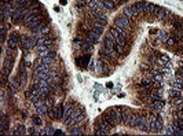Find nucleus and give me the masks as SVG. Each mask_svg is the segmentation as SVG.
Masks as SVG:
<instances>
[{"label":"nucleus","mask_w":183,"mask_h":136,"mask_svg":"<svg viewBox=\"0 0 183 136\" xmlns=\"http://www.w3.org/2000/svg\"><path fill=\"white\" fill-rule=\"evenodd\" d=\"M63 111H65V106L61 103V104H58L56 107H54V109L51 107V110H50L47 114L51 117L52 120H61V118L63 117Z\"/></svg>","instance_id":"1"},{"label":"nucleus","mask_w":183,"mask_h":136,"mask_svg":"<svg viewBox=\"0 0 183 136\" xmlns=\"http://www.w3.org/2000/svg\"><path fill=\"white\" fill-rule=\"evenodd\" d=\"M114 26H118V28H123V29L127 30L130 28V18L125 17L124 14H121L120 17H117L114 20Z\"/></svg>","instance_id":"2"},{"label":"nucleus","mask_w":183,"mask_h":136,"mask_svg":"<svg viewBox=\"0 0 183 136\" xmlns=\"http://www.w3.org/2000/svg\"><path fill=\"white\" fill-rule=\"evenodd\" d=\"M13 63H14V58H13V56H7V59L4 61V63H3V70H2V74H6V76L10 74L11 68H13Z\"/></svg>","instance_id":"3"},{"label":"nucleus","mask_w":183,"mask_h":136,"mask_svg":"<svg viewBox=\"0 0 183 136\" xmlns=\"http://www.w3.org/2000/svg\"><path fill=\"white\" fill-rule=\"evenodd\" d=\"M23 18V8H20V7H17L13 13V17H11V21L14 23H18L20 21H22Z\"/></svg>","instance_id":"4"},{"label":"nucleus","mask_w":183,"mask_h":136,"mask_svg":"<svg viewBox=\"0 0 183 136\" xmlns=\"http://www.w3.org/2000/svg\"><path fill=\"white\" fill-rule=\"evenodd\" d=\"M165 106V102L163 101V99H158V101H153L151 102V107H153L154 110H163V107Z\"/></svg>","instance_id":"5"},{"label":"nucleus","mask_w":183,"mask_h":136,"mask_svg":"<svg viewBox=\"0 0 183 136\" xmlns=\"http://www.w3.org/2000/svg\"><path fill=\"white\" fill-rule=\"evenodd\" d=\"M2 133L6 135L7 131H8V120L6 118V116H2V128H0Z\"/></svg>","instance_id":"6"},{"label":"nucleus","mask_w":183,"mask_h":136,"mask_svg":"<svg viewBox=\"0 0 183 136\" xmlns=\"http://www.w3.org/2000/svg\"><path fill=\"white\" fill-rule=\"evenodd\" d=\"M102 4H103V7L106 8V11H108V10H114V8H116V3L113 2V0H102Z\"/></svg>","instance_id":"7"},{"label":"nucleus","mask_w":183,"mask_h":136,"mask_svg":"<svg viewBox=\"0 0 183 136\" xmlns=\"http://www.w3.org/2000/svg\"><path fill=\"white\" fill-rule=\"evenodd\" d=\"M94 25H99L105 28L108 25V18H96V20H94Z\"/></svg>","instance_id":"8"},{"label":"nucleus","mask_w":183,"mask_h":136,"mask_svg":"<svg viewBox=\"0 0 183 136\" xmlns=\"http://www.w3.org/2000/svg\"><path fill=\"white\" fill-rule=\"evenodd\" d=\"M90 59H91V56H90V55H85V56H83V58L77 59V63H83V66L85 68V66H88Z\"/></svg>","instance_id":"9"},{"label":"nucleus","mask_w":183,"mask_h":136,"mask_svg":"<svg viewBox=\"0 0 183 136\" xmlns=\"http://www.w3.org/2000/svg\"><path fill=\"white\" fill-rule=\"evenodd\" d=\"M26 133V128L21 124V125L17 126V129H15V135H25Z\"/></svg>","instance_id":"10"},{"label":"nucleus","mask_w":183,"mask_h":136,"mask_svg":"<svg viewBox=\"0 0 183 136\" xmlns=\"http://www.w3.org/2000/svg\"><path fill=\"white\" fill-rule=\"evenodd\" d=\"M6 35H7V28L4 25H2V32H0V41L4 43L6 40Z\"/></svg>","instance_id":"11"},{"label":"nucleus","mask_w":183,"mask_h":136,"mask_svg":"<svg viewBox=\"0 0 183 136\" xmlns=\"http://www.w3.org/2000/svg\"><path fill=\"white\" fill-rule=\"evenodd\" d=\"M33 120V124H35V125H43V120H41V116H39V114H37V116H35L32 118Z\"/></svg>","instance_id":"12"},{"label":"nucleus","mask_w":183,"mask_h":136,"mask_svg":"<svg viewBox=\"0 0 183 136\" xmlns=\"http://www.w3.org/2000/svg\"><path fill=\"white\" fill-rule=\"evenodd\" d=\"M158 39H160L161 41H164V43H165L168 39H169V35H167V33H165V32H160V33H158Z\"/></svg>","instance_id":"13"},{"label":"nucleus","mask_w":183,"mask_h":136,"mask_svg":"<svg viewBox=\"0 0 183 136\" xmlns=\"http://www.w3.org/2000/svg\"><path fill=\"white\" fill-rule=\"evenodd\" d=\"M43 102H44V104H46V106L48 107V109H51L52 104H54V101H52V98H48V96L44 98V101H43Z\"/></svg>","instance_id":"14"},{"label":"nucleus","mask_w":183,"mask_h":136,"mask_svg":"<svg viewBox=\"0 0 183 136\" xmlns=\"http://www.w3.org/2000/svg\"><path fill=\"white\" fill-rule=\"evenodd\" d=\"M54 135H63V132L61 129H56V131H54Z\"/></svg>","instance_id":"15"},{"label":"nucleus","mask_w":183,"mask_h":136,"mask_svg":"<svg viewBox=\"0 0 183 136\" xmlns=\"http://www.w3.org/2000/svg\"><path fill=\"white\" fill-rule=\"evenodd\" d=\"M120 2H125V0H120Z\"/></svg>","instance_id":"16"}]
</instances>
